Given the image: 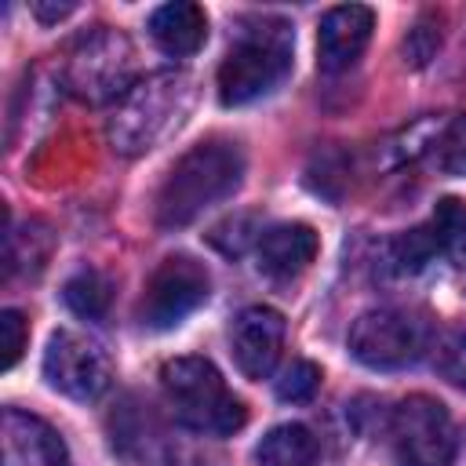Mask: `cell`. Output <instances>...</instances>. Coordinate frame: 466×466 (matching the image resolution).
Returning <instances> with one entry per match:
<instances>
[{
  "label": "cell",
  "mask_w": 466,
  "mask_h": 466,
  "mask_svg": "<svg viewBox=\"0 0 466 466\" xmlns=\"http://www.w3.org/2000/svg\"><path fill=\"white\" fill-rule=\"evenodd\" d=\"M430 160L444 175H466V113L451 116L430 142Z\"/></svg>",
  "instance_id": "18"
},
{
  "label": "cell",
  "mask_w": 466,
  "mask_h": 466,
  "mask_svg": "<svg viewBox=\"0 0 466 466\" xmlns=\"http://www.w3.org/2000/svg\"><path fill=\"white\" fill-rule=\"evenodd\" d=\"M229 346H233V360L248 379H266L284 350V317L269 306H248L229 331Z\"/></svg>",
  "instance_id": "10"
},
{
  "label": "cell",
  "mask_w": 466,
  "mask_h": 466,
  "mask_svg": "<svg viewBox=\"0 0 466 466\" xmlns=\"http://www.w3.org/2000/svg\"><path fill=\"white\" fill-rule=\"evenodd\" d=\"M437 371H441L451 386L466 390V328H451V331L437 342Z\"/></svg>",
  "instance_id": "19"
},
{
  "label": "cell",
  "mask_w": 466,
  "mask_h": 466,
  "mask_svg": "<svg viewBox=\"0 0 466 466\" xmlns=\"http://www.w3.org/2000/svg\"><path fill=\"white\" fill-rule=\"evenodd\" d=\"M160 382L164 393L178 415V422L215 433V437H229L248 422V408L244 400H237L218 368L204 357H175L160 368Z\"/></svg>",
  "instance_id": "3"
},
{
  "label": "cell",
  "mask_w": 466,
  "mask_h": 466,
  "mask_svg": "<svg viewBox=\"0 0 466 466\" xmlns=\"http://www.w3.org/2000/svg\"><path fill=\"white\" fill-rule=\"evenodd\" d=\"M135 73H138V62H135L131 40L109 25L84 33L69 47L66 66H62L66 91L87 106L124 98L135 87Z\"/></svg>",
  "instance_id": "5"
},
{
  "label": "cell",
  "mask_w": 466,
  "mask_h": 466,
  "mask_svg": "<svg viewBox=\"0 0 466 466\" xmlns=\"http://www.w3.org/2000/svg\"><path fill=\"white\" fill-rule=\"evenodd\" d=\"M317 437L299 426V422H284L273 426L262 444H258V462L262 466H313L317 462Z\"/></svg>",
  "instance_id": "15"
},
{
  "label": "cell",
  "mask_w": 466,
  "mask_h": 466,
  "mask_svg": "<svg viewBox=\"0 0 466 466\" xmlns=\"http://www.w3.org/2000/svg\"><path fill=\"white\" fill-rule=\"evenodd\" d=\"M430 342V328L419 313L408 309H368L350 328V353L375 371H393L415 364Z\"/></svg>",
  "instance_id": "7"
},
{
  "label": "cell",
  "mask_w": 466,
  "mask_h": 466,
  "mask_svg": "<svg viewBox=\"0 0 466 466\" xmlns=\"http://www.w3.org/2000/svg\"><path fill=\"white\" fill-rule=\"evenodd\" d=\"M255 215H233V218H226V222H218L211 233H208V240L222 251V255H240L251 240H255Z\"/></svg>",
  "instance_id": "21"
},
{
  "label": "cell",
  "mask_w": 466,
  "mask_h": 466,
  "mask_svg": "<svg viewBox=\"0 0 466 466\" xmlns=\"http://www.w3.org/2000/svg\"><path fill=\"white\" fill-rule=\"evenodd\" d=\"M317 248H320V240H317L313 226H306V222L273 226L258 237V269L277 280L299 277L317 258Z\"/></svg>",
  "instance_id": "13"
},
{
  "label": "cell",
  "mask_w": 466,
  "mask_h": 466,
  "mask_svg": "<svg viewBox=\"0 0 466 466\" xmlns=\"http://www.w3.org/2000/svg\"><path fill=\"white\" fill-rule=\"evenodd\" d=\"M62 299H66V306H69L76 317L98 320V317L109 309L113 288H109V280H106L98 269H80V273H73V277L66 280Z\"/></svg>",
  "instance_id": "16"
},
{
  "label": "cell",
  "mask_w": 466,
  "mask_h": 466,
  "mask_svg": "<svg viewBox=\"0 0 466 466\" xmlns=\"http://www.w3.org/2000/svg\"><path fill=\"white\" fill-rule=\"evenodd\" d=\"M25 350V320L18 309H4L0 313V368H15L18 357Z\"/></svg>",
  "instance_id": "23"
},
{
  "label": "cell",
  "mask_w": 466,
  "mask_h": 466,
  "mask_svg": "<svg viewBox=\"0 0 466 466\" xmlns=\"http://www.w3.org/2000/svg\"><path fill=\"white\" fill-rule=\"evenodd\" d=\"M193 102V84L186 73H157L138 80L109 116V142L113 149L135 157L153 149L167 131L182 124Z\"/></svg>",
  "instance_id": "2"
},
{
  "label": "cell",
  "mask_w": 466,
  "mask_h": 466,
  "mask_svg": "<svg viewBox=\"0 0 466 466\" xmlns=\"http://www.w3.org/2000/svg\"><path fill=\"white\" fill-rule=\"evenodd\" d=\"M390 444L397 466H455V451H459V437L448 408L426 393H411L393 408Z\"/></svg>",
  "instance_id": "6"
},
{
  "label": "cell",
  "mask_w": 466,
  "mask_h": 466,
  "mask_svg": "<svg viewBox=\"0 0 466 466\" xmlns=\"http://www.w3.org/2000/svg\"><path fill=\"white\" fill-rule=\"evenodd\" d=\"M371 29H375L371 7H364V4L331 7L320 18V29H317V66L324 73L350 69L364 55V47L371 40Z\"/></svg>",
  "instance_id": "12"
},
{
  "label": "cell",
  "mask_w": 466,
  "mask_h": 466,
  "mask_svg": "<svg viewBox=\"0 0 466 466\" xmlns=\"http://www.w3.org/2000/svg\"><path fill=\"white\" fill-rule=\"evenodd\" d=\"M433 251H437V240H433V233H426V229H411V233H404L400 240H393V262H397V269H404V273L422 269Z\"/></svg>",
  "instance_id": "22"
},
{
  "label": "cell",
  "mask_w": 466,
  "mask_h": 466,
  "mask_svg": "<svg viewBox=\"0 0 466 466\" xmlns=\"http://www.w3.org/2000/svg\"><path fill=\"white\" fill-rule=\"evenodd\" d=\"M291 25L277 18L248 29L218 66V98L226 106H244L273 91L291 66Z\"/></svg>",
  "instance_id": "4"
},
{
  "label": "cell",
  "mask_w": 466,
  "mask_h": 466,
  "mask_svg": "<svg viewBox=\"0 0 466 466\" xmlns=\"http://www.w3.org/2000/svg\"><path fill=\"white\" fill-rule=\"evenodd\" d=\"M433 240L437 248L466 269V204L455 197H444L433 211Z\"/></svg>",
  "instance_id": "17"
},
{
  "label": "cell",
  "mask_w": 466,
  "mask_h": 466,
  "mask_svg": "<svg viewBox=\"0 0 466 466\" xmlns=\"http://www.w3.org/2000/svg\"><path fill=\"white\" fill-rule=\"evenodd\" d=\"M44 379L73 400H95L98 393H106V386L113 379V364L95 339L62 328L47 339Z\"/></svg>",
  "instance_id": "8"
},
{
  "label": "cell",
  "mask_w": 466,
  "mask_h": 466,
  "mask_svg": "<svg viewBox=\"0 0 466 466\" xmlns=\"http://www.w3.org/2000/svg\"><path fill=\"white\" fill-rule=\"evenodd\" d=\"M317 386H320V368L313 360H291V368L277 382V397L299 404V400H309Z\"/></svg>",
  "instance_id": "20"
},
{
  "label": "cell",
  "mask_w": 466,
  "mask_h": 466,
  "mask_svg": "<svg viewBox=\"0 0 466 466\" xmlns=\"http://www.w3.org/2000/svg\"><path fill=\"white\" fill-rule=\"evenodd\" d=\"M149 36L167 55H193L208 36V15H204V7H197L189 0L160 4L149 15Z\"/></svg>",
  "instance_id": "14"
},
{
  "label": "cell",
  "mask_w": 466,
  "mask_h": 466,
  "mask_svg": "<svg viewBox=\"0 0 466 466\" xmlns=\"http://www.w3.org/2000/svg\"><path fill=\"white\" fill-rule=\"evenodd\" d=\"M33 11H36L40 22H58V18H66L73 11V4H36Z\"/></svg>",
  "instance_id": "25"
},
{
  "label": "cell",
  "mask_w": 466,
  "mask_h": 466,
  "mask_svg": "<svg viewBox=\"0 0 466 466\" xmlns=\"http://www.w3.org/2000/svg\"><path fill=\"white\" fill-rule=\"evenodd\" d=\"M437 44H441V33H437L433 25H426V22H419V25L408 33V40H404V62H411V66L430 62L433 51H437Z\"/></svg>",
  "instance_id": "24"
},
{
  "label": "cell",
  "mask_w": 466,
  "mask_h": 466,
  "mask_svg": "<svg viewBox=\"0 0 466 466\" xmlns=\"http://www.w3.org/2000/svg\"><path fill=\"white\" fill-rule=\"evenodd\" d=\"M211 291V277L200 262H193L189 255H175V258H164L149 284H146V295H142V320L157 331L164 328H175L182 324L197 306H204Z\"/></svg>",
  "instance_id": "9"
},
{
  "label": "cell",
  "mask_w": 466,
  "mask_h": 466,
  "mask_svg": "<svg viewBox=\"0 0 466 466\" xmlns=\"http://www.w3.org/2000/svg\"><path fill=\"white\" fill-rule=\"evenodd\" d=\"M0 466H69V451L44 419L7 408L0 426Z\"/></svg>",
  "instance_id": "11"
},
{
  "label": "cell",
  "mask_w": 466,
  "mask_h": 466,
  "mask_svg": "<svg viewBox=\"0 0 466 466\" xmlns=\"http://www.w3.org/2000/svg\"><path fill=\"white\" fill-rule=\"evenodd\" d=\"M244 178V153L233 142L211 138L193 146L167 171L157 193V222L164 229H182L200 218L211 204L226 200Z\"/></svg>",
  "instance_id": "1"
}]
</instances>
